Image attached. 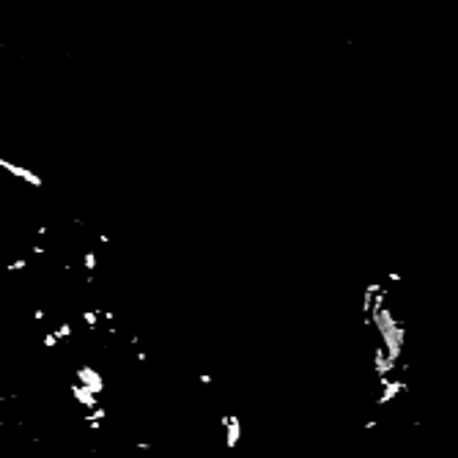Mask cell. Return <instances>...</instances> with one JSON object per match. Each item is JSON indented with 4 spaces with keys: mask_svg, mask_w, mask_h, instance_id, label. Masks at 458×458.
Masks as SVG:
<instances>
[{
    "mask_svg": "<svg viewBox=\"0 0 458 458\" xmlns=\"http://www.w3.org/2000/svg\"><path fill=\"white\" fill-rule=\"evenodd\" d=\"M77 379H80V384H85L91 392H102L104 390V381H102V376L96 373V368H91V365H80L77 368Z\"/></svg>",
    "mask_w": 458,
    "mask_h": 458,
    "instance_id": "6da1fadb",
    "label": "cell"
},
{
    "mask_svg": "<svg viewBox=\"0 0 458 458\" xmlns=\"http://www.w3.org/2000/svg\"><path fill=\"white\" fill-rule=\"evenodd\" d=\"M0 168H3V170H9V173L14 176V179H22V181H28L31 187H42V179H39V176L33 173V170H28V168H22V165H14V162L3 160V157H0Z\"/></svg>",
    "mask_w": 458,
    "mask_h": 458,
    "instance_id": "7a4b0ae2",
    "label": "cell"
},
{
    "mask_svg": "<svg viewBox=\"0 0 458 458\" xmlns=\"http://www.w3.org/2000/svg\"><path fill=\"white\" fill-rule=\"evenodd\" d=\"M83 266L85 272H96V250H88L83 255Z\"/></svg>",
    "mask_w": 458,
    "mask_h": 458,
    "instance_id": "3957f363",
    "label": "cell"
}]
</instances>
